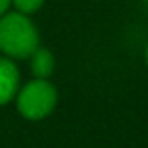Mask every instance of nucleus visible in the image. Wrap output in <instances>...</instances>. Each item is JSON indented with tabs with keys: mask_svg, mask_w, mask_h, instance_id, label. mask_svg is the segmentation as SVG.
I'll use <instances>...</instances> for the list:
<instances>
[{
	"mask_svg": "<svg viewBox=\"0 0 148 148\" xmlns=\"http://www.w3.org/2000/svg\"><path fill=\"white\" fill-rule=\"evenodd\" d=\"M40 47V34L28 15L6 11L0 17V51L8 58H28Z\"/></svg>",
	"mask_w": 148,
	"mask_h": 148,
	"instance_id": "nucleus-1",
	"label": "nucleus"
},
{
	"mask_svg": "<svg viewBox=\"0 0 148 148\" xmlns=\"http://www.w3.org/2000/svg\"><path fill=\"white\" fill-rule=\"evenodd\" d=\"M56 88L47 79H34L17 92V109L25 118L41 120L56 107Z\"/></svg>",
	"mask_w": 148,
	"mask_h": 148,
	"instance_id": "nucleus-2",
	"label": "nucleus"
},
{
	"mask_svg": "<svg viewBox=\"0 0 148 148\" xmlns=\"http://www.w3.org/2000/svg\"><path fill=\"white\" fill-rule=\"evenodd\" d=\"M19 92V69L11 58H0V105L10 103Z\"/></svg>",
	"mask_w": 148,
	"mask_h": 148,
	"instance_id": "nucleus-3",
	"label": "nucleus"
},
{
	"mask_svg": "<svg viewBox=\"0 0 148 148\" xmlns=\"http://www.w3.org/2000/svg\"><path fill=\"white\" fill-rule=\"evenodd\" d=\"M30 68L36 79H49V75L54 69V56L49 49L38 47L30 54Z\"/></svg>",
	"mask_w": 148,
	"mask_h": 148,
	"instance_id": "nucleus-4",
	"label": "nucleus"
},
{
	"mask_svg": "<svg viewBox=\"0 0 148 148\" xmlns=\"http://www.w3.org/2000/svg\"><path fill=\"white\" fill-rule=\"evenodd\" d=\"M11 4L17 8V11H21L25 15H30L43 6V0H11Z\"/></svg>",
	"mask_w": 148,
	"mask_h": 148,
	"instance_id": "nucleus-5",
	"label": "nucleus"
},
{
	"mask_svg": "<svg viewBox=\"0 0 148 148\" xmlns=\"http://www.w3.org/2000/svg\"><path fill=\"white\" fill-rule=\"evenodd\" d=\"M10 6H11V0H0V17L10 10Z\"/></svg>",
	"mask_w": 148,
	"mask_h": 148,
	"instance_id": "nucleus-6",
	"label": "nucleus"
},
{
	"mask_svg": "<svg viewBox=\"0 0 148 148\" xmlns=\"http://www.w3.org/2000/svg\"><path fill=\"white\" fill-rule=\"evenodd\" d=\"M146 64H148V49H146Z\"/></svg>",
	"mask_w": 148,
	"mask_h": 148,
	"instance_id": "nucleus-7",
	"label": "nucleus"
}]
</instances>
